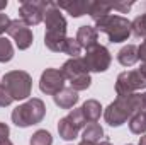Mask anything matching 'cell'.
<instances>
[{
  "mask_svg": "<svg viewBox=\"0 0 146 145\" xmlns=\"http://www.w3.org/2000/svg\"><path fill=\"white\" fill-rule=\"evenodd\" d=\"M139 73H141V75L146 79V63H143V65L139 67Z\"/></svg>",
  "mask_w": 146,
  "mask_h": 145,
  "instance_id": "obj_31",
  "label": "cell"
},
{
  "mask_svg": "<svg viewBox=\"0 0 146 145\" xmlns=\"http://www.w3.org/2000/svg\"><path fill=\"white\" fill-rule=\"evenodd\" d=\"M0 84H2V82H0Z\"/></svg>",
  "mask_w": 146,
  "mask_h": 145,
  "instance_id": "obj_38",
  "label": "cell"
},
{
  "mask_svg": "<svg viewBox=\"0 0 146 145\" xmlns=\"http://www.w3.org/2000/svg\"><path fill=\"white\" fill-rule=\"evenodd\" d=\"M141 89H146V79L139 73V70H127V72L119 73V77L115 80L117 97L136 94Z\"/></svg>",
  "mask_w": 146,
  "mask_h": 145,
  "instance_id": "obj_7",
  "label": "cell"
},
{
  "mask_svg": "<svg viewBox=\"0 0 146 145\" xmlns=\"http://www.w3.org/2000/svg\"><path fill=\"white\" fill-rule=\"evenodd\" d=\"M66 118L70 119V123H72L76 130H82V128H85V125H87V119H85V116H83L82 108L72 109V111H70V114H68Z\"/></svg>",
  "mask_w": 146,
  "mask_h": 145,
  "instance_id": "obj_24",
  "label": "cell"
},
{
  "mask_svg": "<svg viewBox=\"0 0 146 145\" xmlns=\"http://www.w3.org/2000/svg\"><path fill=\"white\" fill-rule=\"evenodd\" d=\"M29 145H53V137L46 130H37L36 133L31 137Z\"/></svg>",
  "mask_w": 146,
  "mask_h": 145,
  "instance_id": "obj_23",
  "label": "cell"
},
{
  "mask_svg": "<svg viewBox=\"0 0 146 145\" xmlns=\"http://www.w3.org/2000/svg\"><path fill=\"white\" fill-rule=\"evenodd\" d=\"M58 133L63 140H75L78 137V130L70 123V119L66 116L58 121Z\"/></svg>",
  "mask_w": 146,
  "mask_h": 145,
  "instance_id": "obj_20",
  "label": "cell"
},
{
  "mask_svg": "<svg viewBox=\"0 0 146 145\" xmlns=\"http://www.w3.org/2000/svg\"><path fill=\"white\" fill-rule=\"evenodd\" d=\"M141 109V94H131L124 97H117L114 103H110L104 111L106 123L110 126H121L126 121L131 119L138 111Z\"/></svg>",
  "mask_w": 146,
  "mask_h": 145,
  "instance_id": "obj_2",
  "label": "cell"
},
{
  "mask_svg": "<svg viewBox=\"0 0 146 145\" xmlns=\"http://www.w3.org/2000/svg\"><path fill=\"white\" fill-rule=\"evenodd\" d=\"M58 9L66 10L72 17H82L85 14H88V7H90V0H73V2H60L56 3Z\"/></svg>",
  "mask_w": 146,
  "mask_h": 145,
  "instance_id": "obj_14",
  "label": "cell"
},
{
  "mask_svg": "<svg viewBox=\"0 0 146 145\" xmlns=\"http://www.w3.org/2000/svg\"><path fill=\"white\" fill-rule=\"evenodd\" d=\"M97 145H112L110 142H107V140H104V142H99Z\"/></svg>",
  "mask_w": 146,
  "mask_h": 145,
  "instance_id": "obj_36",
  "label": "cell"
},
{
  "mask_svg": "<svg viewBox=\"0 0 146 145\" xmlns=\"http://www.w3.org/2000/svg\"><path fill=\"white\" fill-rule=\"evenodd\" d=\"M95 29L97 33L107 34L110 43H122L127 41V38L131 36V21H127L122 15L109 14L95 22Z\"/></svg>",
  "mask_w": 146,
  "mask_h": 145,
  "instance_id": "obj_3",
  "label": "cell"
},
{
  "mask_svg": "<svg viewBox=\"0 0 146 145\" xmlns=\"http://www.w3.org/2000/svg\"><path fill=\"white\" fill-rule=\"evenodd\" d=\"M83 62L88 68V72H106L110 67V62H112V56H110V51L102 46V44H95L94 48L87 50V55L83 56Z\"/></svg>",
  "mask_w": 146,
  "mask_h": 145,
  "instance_id": "obj_8",
  "label": "cell"
},
{
  "mask_svg": "<svg viewBox=\"0 0 146 145\" xmlns=\"http://www.w3.org/2000/svg\"><path fill=\"white\" fill-rule=\"evenodd\" d=\"M10 135V128L5 123H0V145H14L9 138Z\"/></svg>",
  "mask_w": 146,
  "mask_h": 145,
  "instance_id": "obj_27",
  "label": "cell"
},
{
  "mask_svg": "<svg viewBox=\"0 0 146 145\" xmlns=\"http://www.w3.org/2000/svg\"><path fill=\"white\" fill-rule=\"evenodd\" d=\"M129 130L134 135H145L146 133V108H141L134 116H131Z\"/></svg>",
  "mask_w": 146,
  "mask_h": 145,
  "instance_id": "obj_17",
  "label": "cell"
},
{
  "mask_svg": "<svg viewBox=\"0 0 146 145\" xmlns=\"http://www.w3.org/2000/svg\"><path fill=\"white\" fill-rule=\"evenodd\" d=\"M75 39L78 41L80 48L90 50V48H94L95 44H99V43H97V41H99V33H97V29L92 28V26H82V28H78Z\"/></svg>",
  "mask_w": 146,
  "mask_h": 145,
  "instance_id": "obj_12",
  "label": "cell"
},
{
  "mask_svg": "<svg viewBox=\"0 0 146 145\" xmlns=\"http://www.w3.org/2000/svg\"><path fill=\"white\" fill-rule=\"evenodd\" d=\"M44 114H46V104L41 99L33 97L27 103L19 104L12 111V123L21 128H27V126L41 123Z\"/></svg>",
  "mask_w": 146,
  "mask_h": 145,
  "instance_id": "obj_4",
  "label": "cell"
},
{
  "mask_svg": "<svg viewBox=\"0 0 146 145\" xmlns=\"http://www.w3.org/2000/svg\"><path fill=\"white\" fill-rule=\"evenodd\" d=\"M138 56L143 63H146V39L141 43V46H138Z\"/></svg>",
  "mask_w": 146,
  "mask_h": 145,
  "instance_id": "obj_30",
  "label": "cell"
},
{
  "mask_svg": "<svg viewBox=\"0 0 146 145\" xmlns=\"http://www.w3.org/2000/svg\"><path fill=\"white\" fill-rule=\"evenodd\" d=\"M61 53H66V55H70L72 58H78V55L82 53V48H80V44H78V41H76L75 38H66Z\"/></svg>",
  "mask_w": 146,
  "mask_h": 145,
  "instance_id": "obj_25",
  "label": "cell"
},
{
  "mask_svg": "<svg viewBox=\"0 0 146 145\" xmlns=\"http://www.w3.org/2000/svg\"><path fill=\"white\" fill-rule=\"evenodd\" d=\"M7 34L15 41V46H17L19 50H27V48L33 44V41H34L33 31H31L29 26L24 24L21 19L10 21L9 29H7Z\"/></svg>",
  "mask_w": 146,
  "mask_h": 145,
  "instance_id": "obj_11",
  "label": "cell"
},
{
  "mask_svg": "<svg viewBox=\"0 0 146 145\" xmlns=\"http://www.w3.org/2000/svg\"><path fill=\"white\" fill-rule=\"evenodd\" d=\"M110 10H112V3H102V2H90V7H88V15L97 22L99 19L109 15Z\"/></svg>",
  "mask_w": 146,
  "mask_h": 145,
  "instance_id": "obj_19",
  "label": "cell"
},
{
  "mask_svg": "<svg viewBox=\"0 0 146 145\" xmlns=\"http://www.w3.org/2000/svg\"><path fill=\"white\" fill-rule=\"evenodd\" d=\"M61 72L65 75L66 80H70V85H72L73 91H87L92 84V79H90V73L88 68L83 62V58H70L68 62L63 63L61 67Z\"/></svg>",
  "mask_w": 146,
  "mask_h": 145,
  "instance_id": "obj_6",
  "label": "cell"
},
{
  "mask_svg": "<svg viewBox=\"0 0 146 145\" xmlns=\"http://www.w3.org/2000/svg\"><path fill=\"white\" fill-rule=\"evenodd\" d=\"M131 33L136 38H143L146 39V12L138 15L133 22H131Z\"/></svg>",
  "mask_w": 146,
  "mask_h": 145,
  "instance_id": "obj_21",
  "label": "cell"
},
{
  "mask_svg": "<svg viewBox=\"0 0 146 145\" xmlns=\"http://www.w3.org/2000/svg\"><path fill=\"white\" fill-rule=\"evenodd\" d=\"M82 111H83V116H85L87 121H90V123H97L99 118H100V114H102V106H100L99 101H95V99H88V101L83 103Z\"/></svg>",
  "mask_w": 146,
  "mask_h": 145,
  "instance_id": "obj_16",
  "label": "cell"
},
{
  "mask_svg": "<svg viewBox=\"0 0 146 145\" xmlns=\"http://www.w3.org/2000/svg\"><path fill=\"white\" fill-rule=\"evenodd\" d=\"M9 24H10L9 15H7V14H3V12H0V34H2V33H5V31L9 29Z\"/></svg>",
  "mask_w": 146,
  "mask_h": 145,
  "instance_id": "obj_28",
  "label": "cell"
},
{
  "mask_svg": "<svg viewBox=\"0 0 146 145\" xmlns=\"http://www.w3.org/2000/svg\"><path fill=\"white\" fill-rule=\"evenodd\" d=\"M14 58V48L9 39L0 38V63H7Z\"/></svg>",
  "mask_w": 146,
  "mask_h": 145,
  "instance_id": "obj_22",
  "label": "cell"
},
{
  "mask_svg": "<svg viewBox=\"0 0 146 145\" xmlns=\"http://www.w3.org/2000/svg\"><path fill=\"white\" fill-rule=\"evenodd\" d=\"M83 140L85 142H90V144H99L102 142L104 138V128L99 125V123H88L85 128H83Z\"/></svg>",
  "mask_w": 146,
  "mask_h": 145,
  "instance_id": "obj_18",
  "label": "cell"
},
{
  "mask_svg": "<svg viewBox=\"0 0 146 145\" xmlns=\"http://www.w3.org/2000/svg\"><path fill=\"white\" fill-rule=\"evenodd\" d=\"M127 145H133V144H127Z\"/></svg>",
  "mask_w": 146,
  "mask_h": 145,
  "instance_id": "obj_37",
  "label": "cell"
},
{
  "mask_svg": "<svg viewBox=\"0 0 146 145\" xmlns=\"http://www.w3.org/2000/svg\"><path fill=\"white\" fill-rule=\"evenodd\" d=\"M131 7H133V3H114V5H112L114 10H119V12H122V14H126Z\"/></svg>",
  "mask_w": 146,
  "mask_h": 145,
  "instance_id": "obj_29",
  "label": "cell"
},
{
  "mask_svg": "<svg viewBox=\"0 0 146 145\" xmlns=\"http://www.w3.org/2000/svg\"><path fill=\"white\" fill-rule=\"evenodd\" d=\"M48 2H39V0H26L19 7V15L21 21L27 26H37L44 21V12H46Z\"/></svg>",
  "mask_w": 146,
  "mask_h": 145,
  "instance_id": "obj_9",
  "label": "cell"
},
{
  "mask_svg": "<svg viewBox=\"0 0 146 145\" xmlns=\"http://www.w3.org/2000/svg\"><path fill=\"white\" fill-rule=\"evenodd\" d=\"M12 96L9 94V91L0 84V108H7V106H10L12 104Z\"/></svg>",
  "mask_w": 146,
  "mask_h": 145,
  "instance_id": "obj_26",
  "label": "cell"
},
{
  "mask_svg": "<svg viewBox=\"0 0 146 145\" xmlns=\"http://www.w3.org/2000/svg\"><path fill=\"white\" fill-rule=\"evenodd\" d=\"M141 108H146V92L141 94Z\"/></svg>",
  "mask_w": 146,
  "mask_h": 145,
  "instance_id": "obj_32",
  "label": "cell"
},
{
  "mask_svg": "<svg viewBox=\"0 0 146 145\" xmlns=\"http://www.w3.org/2000/svg\"><path fill=\"white\" fill-rule=\"evenodd\" d=\"M53 99H54V104L60 106L61 109H72L78 103L80 96H78L76 91H73L72 87H63L58 94L53 96Z\"/></svg>",
  "mask_w": 146,
  "mask_h": 145,
  "instance_id": "obj_13",
  "label": "cell"
},
{
  "mask_svg": "<svg viewBox=\"0 0 146 145\" xmlns=\"http://www.w3.org/2000/svg\"><path fill=\"white\" fill-rule=\"evenodd\" d=\"M2 85L9 91L14 101H22L33 92V77L24 70H12L3 75Z\"/></svg>",
  "mask_w": 146,
  "mask_h": 145,
  "instance_id": "obj_5",
  "label": "cell"
},
{
  "mask_svg": "<svg viewBox=\"0 0 146 145\" xmlns=\"http://www.w3.org/2000/svg\"><path fill=\"white\" fill-rule=\"evenodd\" d=\"M138 60H139V56H138V46L136 44H126L117 53V62L124 67H133Z\"/></svg>",
  "mask_w": 146,
  "mask_h": 145,
  "instance_id": "obj_15",
  "label": "cell"
},
{
  "mask_svg": "<svg viewBox=\"0 0 146 145\" xmlns=\"http://www.w3.org/2000/svg\"><path fill=\"white\" fill-rule=\"evenodd\" d=\"M5 7H7V0H3V2H0V12H2V10H3Z\"/></svg>",
  "mask_w": 146,
  "mask_h": 145,
  "instance_id": "obj_34",
  "label": "cell"
},
{
  "mask_svg": "<svg viewBox=\"0 0 146 145\" xmlns=\"http://www.w3.org/2000/svg\"><path fill=\"white\" fill-rule=\"evenodd\" d=\"M44 24H46V34H44L46 48L54 53H61L65 39L68 38L66 36V19L63 17L58 5L53 2H48L46 5Z\"/></svg>",
  "mask_w": 146,
  "mask_h": 145,
  "instance_id": "obj_1",
  "label": "cell"
},
{
  "mask_svg": "<svg viewBox=\"0 0 146 145\" xmlns=\"http://www.w3.org/2000/svg\"><path fill=\"white\" fill-rule=\"evenodd\" d=\"M65 75L61 70L58 68H46L44 72L41 73V79H39V89L42 94H48V96H54L58 94L63 87H65Z\"/></svg>",
  "mask_w": 146,
  "mask_h": 145,
  "instance_id": "obj_10",
  "label": "cell"
},
{
  "mask_svg": "<svg viewBox=\"0 0 146 145\" xmlns=\"http://www.w3.org/2000/svg\"><path fill=\"white\" fill-rule=\"evenodd\" d=\"M78 145H95V144H90V142H85V140H82Z\"/></svg>",
  "mask_w": 146,
  "mask_h": 145,
  "instance_id": "obj_35",
  "label": "cell"
},
{
  "mask_svg": "<svg viewBox=\"0 0 146 145\" xmlns=\"http://www.w3.org/2000/svg\"><path fill=\"white\" fill-rule=\"evenodd\" d=\"M138 145H146V135H141L139 137V144Z\"/></svg>",
  "mask_w": 146,
  "mask_h": 145,
  "instance_id": "obj_33",
  "label": "cell"
}]
</instances>
